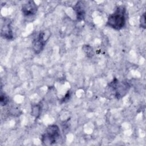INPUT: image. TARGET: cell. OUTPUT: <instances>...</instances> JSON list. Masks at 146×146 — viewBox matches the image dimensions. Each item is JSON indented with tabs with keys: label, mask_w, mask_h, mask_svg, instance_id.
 Wrapping results in <instances>:
<instances>
[{
	"label": "cell",
	"mask_w": 146,
	"mask_h": 146,
	"mask_svg": "<svg viewBox=\"0 0 146 146\" xmlns=\"http://www.w3.org/2000/svg\"><path fill=\"white\" fill-rule=\"evenodd\" d=\"M74 10L76 13L77 19L79 21L83 20L85 17V10L82 2H78L74 7Z\"/></svg>",
	"instance_id": "7"
},
{
	"label": "cell",
	"mask_w": 146,
	"mask_h": 146,
	"mask_svg": "<svg viewBox=\"0 0 146 146\" xmlns=\"http://www.w3.org/2000/svg\"><path fill=\"white\" fill-rule=\"evenodd\" d=\"M0 102L1 106H4L7 104L9 102V98L5 94L1 92V98H0Z\"/></svg>",
	"instance_id": "10"
},
{
	"label": "cell",
	"mask_w": 146,
	"mask_h": 146,
	"mask_svg": "<svg viewBox=\"0 0 146 146\" xmlns=\"http://www.w3.org/2000/svg\"><path fill=\"white\" fill-rule=\"evenodd\" d=\"M146 16H145V13H144L140 18V26L141 28L145 29L146 27Z\"/></svg>",
	"instance_id": "11"
},
{
	"label": "cell",
	"mask_w": 146,
	"mask_h": 146,
	"mask_svg": "<svg viewBox=\"0 0 146 146\" xmlns=\"http://www.w3.org/2000/svg\"><path fill=\"white\" fill-rule=\"evenodd\" d=\"M38 11V6L34 1H29L22 6V12L26 17L35 15Z\"/></svg>",
	"instance_id": "5"
},
{
	"label": "cell",
	"mask_w": 146,
	"mask_h": 146,
	"mask_svg": "<svg viewBox=\"0 0 146 146\" xmlns=\"http://www.w3.org/2000/svg\"><path fill=\"white\" fill-rule=\"evenodd\" d=\"M125 13L126 9L124 6H117L115 11L108 16L107 21V26L116 30L123 29L126 22Z\"/></svg>",
	"instance_id": "1"
},
{
	"label": "cell",
	"mask_w": 146,
	"mask_h": 146,
	"mask_svg": "<svg viewBox=\"0 0 146 146\" xmlns=\"http://www.w3.org/2000/svg\"><path fill=\"white\" fill-rule=\"evenodd\" d=\"M1 36L6 39L10 40L13 39V34L9 20L6 19L5 21V22L1 28Z\"/></svg>",
	"instance_id": "6"
},
{
	"label": "cell",
	"mask_w": 146,
	"mask_h": 146,
	"mask_svg": "<svg viewBox=\"0 0 146 146\" xmlns=\"http://www.w3.org/2000/svg\"><path fill=\"white\" fill-rule=\"evenodd\" d=\"M110 88L115 91V96L117 99L124 96L130 88V85L127 82H119L116 78L109 84Z\"/></svg>",
	"instance_id": "3"
},
{
	"label": "cell",
	"mask_w": 146,
	"mask_h": 146,
	"mask_svg": "<svg viewBox=\"0 0 146 146\" xmlns=\"http://www.w3.org/2000/svg\"><path fill=\"white\" fill-rule=\"evenodd\" d=\"M60 135V129L56 124L48 125L44 133L42 135L41 141L45 145H50L55 144Z\"/></svg>",
	"instance_id": "2"
},
{
	"label": "cell",
	"mask_w": 146,
	"mask_h": 146,
	"mask_svg": "<svg viewBox=\"0 0 146 146\" xmlns=\"http://www.w3.org/2000/svg\"><path fill=\"white\" fill-rule=\"evenodd\" d=\"M40 110H41V108L39 104H36L33 106L31 109V115L37 118L40 115Z\"/></svg>",
	"instance_id": "8"
},
{
	"label": "cell",
	"mask_w": 146,
	"mask_h": 146,
	"mask_svg": "<svg viewBox=\"0 0 146 146\" xmlns=\"http://www.w3.org/2000/svg\"><path fill=\"white\" fill-rule=\"evenodd\" d=\"M51 33L48 30L40 31L33 42V49L35 54L40 53L43 49L46 42L50 36Z\"/></svg>",
	"instance_id": "4"
},
{
	"label": "cell",
	"mask_w": 146,
	"mask_h": 146,
	"mask_svg": "<svg viewBox=\"0 0 146 146\" xmlns=\"http://www.w3.org/2000/svg\"><path fill=\"white\" fill-rule=\"evenodd\" d=\"M83 50L86 53V55L88 57H91L94 55V51L92 48L89 45H84L83 46Z\"/></svg>",
	"instance_id": "9"
}]
</instances>
